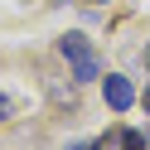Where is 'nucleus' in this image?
Masks as SVG:
<instances>
[{"label": "nucleus", "instance_id": "obj_6", "mask_svg": "<svg viewBox=\"0 0 150 150\" xmlns=\"http://www.w3.org/2000/svg\"><path fill=\"white\" fill-rule=\"evenodd\" d=\"M145 111H150V92H145Z\"/></svg>", "mask_w": 150, "mask_h": 150}, {"label": "nucleus", "instance_id": "obj_1", "mask_svg": "<svg viewBox=\"0 0 150 150\" xmlns=\"http://www.w3.org/2000/svg\"><path fill=\"white\" fill-rule=\"evenodd\" d=\"M58 53L68 58V68H73V78H78V82L102 78V53L92 49L87 34H63V39H58Z\"/></svg>", "mask_w": 150, "mask_h": 150}, {"label": "nucleus", "instance_id": "obj_7", "mask_svg": "<svg viewBox=\"0 0 150 150\" xmlns=\"http://www.w3.org/2000/svg\"><path fill=\"white\" fill-rule=\"evenodd\" d=\"M92 5H97V0H92Z\"/></svg>", "mask_w": 150, "mask_h": 150}, {"label": "nucleus", "instance_id": "obj_5", "mask_svg": "<svg viewBox=\"0 0 150 150\" xmlns=\"http://www.w3.org/2000/svg\"><path fill=\"white\" fill-rule=\"evenodd\" d=\"M68 150H92V145H68Z\"/></svg>", "mask_w": 150, "mask_h": 150}, {"label": "nucleus", "instance_id": "obj_4", "mask_svg": "<svg viewBox=\"0 0 150 150\" xmlns=\"http://www.w3.org/2000/svg\"><path fill=\"white\" fill-rule=\"evenodd\" d=\"M10 111H15V102H10V97H0V121L10 116Z\"/></svg>", "mask_w": 150, "mask_h": 150}, {"label": "nucleus", "instance_id": "obj_2", "mask_svg": "<svg viewBox=\"0 0 150 150\" xmlns=\"http://www.w3.org/2000/svg\"><path fill=\"white\" fill-rule=\"evenodd\" d=\"M102 92H107L111 111H126L131 102H136V87H131V78H121V73H107V78H102Z\"/></svg>", "mask_w": 150, "mask_h": 150}, {"label": "nucleus", "instance_id": "obj_3", "mask_svg": "<svg viewBox=\"0 0 150 150\" xmlns=\"http://www.w3.org/2000/svg\"><path fill=\"white\" fill-rule=\"evenodd\" d=\"M92 150H150V145H145V136H140V131L111 126V131H107V136H102V140H97Z\"/></svg>", "mask_w": 150, "mask_h": 150}]
</instances>
